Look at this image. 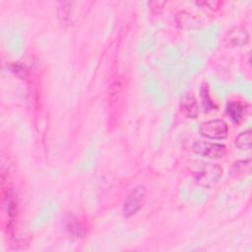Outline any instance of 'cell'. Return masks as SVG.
<instances>
[{"label":"cell","instance_id":"52a82bcc","mask_svg":"<svg viewBox=\"0 0 252 252\" xmlns=\"http://www.w3.org/2000/svg\"><path fill=\"white\" fill-rule=\"evenodd\" d=\"M176 25L183 30H195L200 27V22L187 12H178L174 17Z\"/></svg>","mask_w":252,"mask_h":252},{"label":"cell","instance_id":"6da1fadb","mask_svg":"<svg viewBox=\"0 0 252 252\" xmlns=\"http://www.w3.org/2000/svg\"><path fill=\"white\" fill-rule=\"evenodd\" d=\"M192 175L196 182L202 186H211L221 177V169L213 162L195 161L190 164Z\"/></svg>","mask_w":252,"mask_h":252},{"label":"cell","instance_id":"277c9868","mask_svg":"<svg viewBox=\"0 0 252 252\" xmlns=\"http://www.w3.org/2000/svg\"><path fill=\"white\" fill-rule=\"evenodd\" d=\"M192 151L198 156L205 157L210 159L221 158L226 154V148L224 145L205 141L195 142L192 146Z\"/></svg>","mask_w":252,"mask_h":252},{"label":"cell","instance_id":"9a60e30c","mask_svg":"<svg viewBox=\"0 0 252 252\" xmlns=\"http://www.w3.org/2000/svg\"><path fill=\"white\" fill-rule=\"evenodd\" d=\"M164 5H165V2H159V1H156V2H151V3H150V7H151V9H152L153 11H154V10L158 11V9L161 10Z\"/></svg>","mask_w":252,"mask_h":252},{"label":"cell","instance_id":"5b68a950","mask_svg":"<svg viewBox=\"0 0 252 252\" xmlns=\"http://www.w3.org/2000/svg\"><path fill=\"white\" fill-rule=\"evenodd\" d=\"M249 32L242 26H234L223 36V43L227 47H240L249 42Z\"/></svg>","mask_w":252,"mask_h":252},{"label":"cell","instance_id":"30bf717a","mask_svg":"<svg viewBox=\"0 0 252 252\" xmlns=\"http://www.w3.org/2000/svg\"><path fill=\"white\" fill-rule=\"evenodd\" d=\"M201 98H202V105L204 108L205 112H210L214 111L217 109V104L215 101L211 98L210 93H209V88L207 85H203L201 88Z\"/></svg>","mask_w":252,"mask_h":252},{"label":"cell","instance_id":"8fae6325","mask_svg":"<svg viewBox=\"0 0 252 252\" xmlns=\"http://www.w3.org/2000/svg\"><path fill=\"white\" fill-rule=\"evenodd\" d=\"M236 148L242 151H247L251 147V130L248 129L244 132H241L234 141Z\"/></svg>","mask_w":252,"mask_h":252},{"label":"cell","instance_id":"9c48e42d","mask_svg":"<svg viewBox=\"0 0 252 252\" xmlns=\"http://www.w3.org/2000/svg\"><path fill=\"white\" fill-rule=\"evenodd\" d=\"M65 225L66 228L74 235L76 236H82L84 234V226L82 225V223L78 220V219L76 217H74L73 215H67L65 217Z\"/></svg>","mask_w":252,"mask_h":252},{"label":"cell","instance_id":"3957f363","mask_svg":"<svg viewBox=\"0 0 252 252\" xmlns=\"http://www.w3.org/2000/svg\"><path fill=\"white\" fill-rule=\"evenodd\" d=\"M200 134L211 140H222L228 133L227 124L222 119H213L203 122L199 127Z\"/></svg>","mask_w":252,"mask_h":252},{"label":"cell","instance_id":"ba28073f","mask_svg":"<svg viewBox=\"0 0 252 252\" xmlns=\"http://www.w3.org/2000/svg\"><path fill=\"white\" fill-rule=\"evenodd\" d=\"M225 113L234 123H239L245 114V106L241 101L232 100L226 104Z\"/></svg>","mask_w":252,"mask_h":252},{"label":"cell","instance_id":"7a4b0ae2","mask_svg":"<svg viewBox=\"0 0 252 252\" xmlns=\"http://www.w3.org/2000/svg\"><path fill=\"white\" fill-rule=\"evenodd\" d=\"M147 195V189L145 186H136L126 197L123 204V214L129 218L134 216L143 206Z\"/></svg>","mask_w":252,"mask_h":252},{"label":"cell","instance_id":"5bb4252c","mask_svg":"<svg viewBox=\"0 0 252 252\" xmlns=\"http://www.w3.org/2000/svg\"><path fill=\"white\" fill-rule=\"evenodd\" d=\"M198 5H202V6H206L208 7L210 10H217L220 5L221 4L220 1H203V2H197Z\"/></svg>","mask_w":252,"mask_h":252},{"label":"cell","instance_id":"8992f818","mask_svg":"<svg viewBox=\"0 0 252 252\" xmlns=\"http://www.w3.org/2000/svg\"><path fill=\"white\" fill-rule=\"evenodd\" d=\"M180 108L185 116L189 118H195L198 116L199 107L196 98L191 94H186L180 100Z\"/></svg>","mask_w":252,"mask_h":252},{"label":"cell","instance_id":"4fadbf2b","mask_svg":"<svg viewBox=\"0 0 252 252\" xmlns=\"http://www.w3.org/2000/svg\"><path fill=\"white\" fill-rule=\"evenodd\" d=\"M250 169V160H238L232 165V173L242 174Z\"/></svg>","mask_w":252,"mask_h":252},{"label":"cell","instance_id":"7c38bea8","mask_svg":"<svg viewBox=\"0 0 252 252\" xmlns=\"http://www.w3.org/2000/svg\"><path fill=\"white\" fill-rule=\"evenodd\" d=\"M9 69L11 70L12 73H14L15 75H17L18 77H21V78H26V76L28 74L27 68L19 62H11L9 64Z\"/></svg>","mask_w":252,"mask_h":252}]
</instances>
